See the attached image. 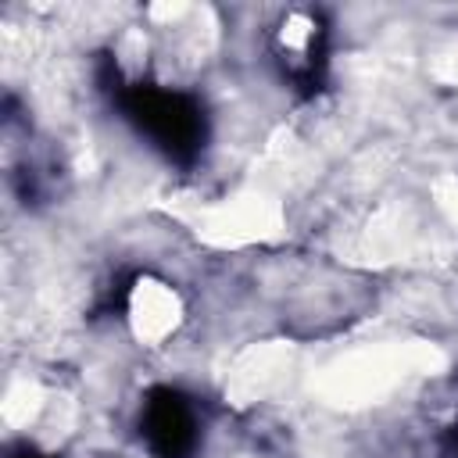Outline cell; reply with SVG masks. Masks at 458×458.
<instances>
[{
  "label": "cell",
  "mask_w": 458,
  "mask_h": 458,
  "mask_svg": "<svg viewBox=\"0 0 458 458\" xmlns=\"http://www.w3.org/2000/svg\"><path fill=\"white\" fill-rule=\"evenodd\" d=\"M118 104L125 111V118L172 161H193L204 147V111L200 104L182 93V89H168V86H150V82H136L125 86L118 93Z\"/></svg>",
  "instance_id": "6da1fadb"
},
{
  "label": "cell",
  "mask_w": 458,
  "mask_h": 458,
  "mask_svg": "<svg viewBox=\"0 0 458 458\" xmlns=\"http://www.w3.org/2000/svg\"><path fill=\"white\" fill-rule=\"evenodd\" d=\"M140 433L154 458H186L197 440V419L190 411V401L172 386L150 390L140 411Z\"/></svg>",
  "instance_id": "7a4b0ae2"
},
{
  "label": "cell",
  "mask_w": 458,
  "mask_h": 458,
  "mask_svg": "<svg viewBox=\"0 0 458 458\" xmlns=\"http://www.w3.org/2000/svg\"><path fill=\"white\" fill-rule=\"evenodd\" d=\"M14 458H47V454H39V451H21V454H14Z\"/></svg>",
  "instance_id": "3957f363"
}]
</instances>
